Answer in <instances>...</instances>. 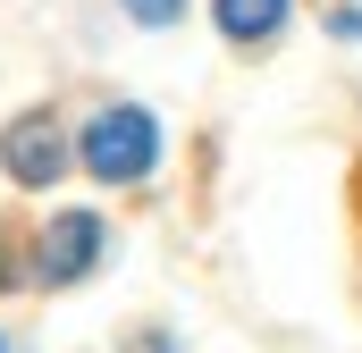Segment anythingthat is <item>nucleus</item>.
Returning a JSON list of instances; mask_svg holds the SVG:
<instances>
[{"label": "nucleus", "instance_id": "1", "mask_svg": "<svg viewBox=\"0 0 362 353\" xmlns=\"http://www.w3.org/2000/svg\"><path fill=\"white\" fill-rule=\"evenodd\" d=\"M76 152H85V176H101V185H144L152 160H160V126H152L144 101H110V109L85 118Z\"/></svg>", "mask_w": 362, "mask_h": 353}, {"label": "nucleus", "instance_id": "2", "mask_svg": "<svg viewBox=\"0 0 362 353\" xmlns=\"http://www.w3.org/2000/svg\"><path fill=\"white\" fill-rule=\"evenodd\" d=\"M101 219L93 210H59L42 236H34V277L42 286H76V277H93V261H101Z\"/></svg>", "mask_w": 362, "mask_h": 353}, {"label": "nucleus", "instance_id": "3", "mask_svg": "<svg viewBox=\"0 0 362 353\" xmlns=\"http://www.w3.org/2000/svg\"><path fill=\"white\" fill-rule=\"evenodd\" d=\"M0 169L17 176V185H51V176L68 169V135H59V118H51V109H17V118L0 126Z\"/></svg>", "mask_w": 362, "mask_h": 353}, {"label": "nucleus", "instance_id": "4", "mask_svg": "<svg viewBox=\"0 0 362 353\" xmlns=\"http://www.w3.org/2000/svg\"><path fill=\"white\" fill-rule=\"evenodd\" d=\"M286 8L295 0H211V17H219L228 42H270L278 25H286Z\"/></svg>", "mask_w": 362, "mask_h": 353}, {"label": "nucleus", "instance_id": "5", "mask_svg": "<svg viewBox=\"0 0 362 353\" xmlns=\"http://www.w3.org/2000/svg\"><path fill=\"white\" fill-rule=\"evenodd\" d=\"M118 8H127L135 25H177L185 17V0H118Z\"/></svg>", "mask_w": 362, "mask_h": 353}, {"label": "nucleus", "instance_id": "6", "mask_svg": "<svg viewBox=\"0 0 362 353\" xmlns=\"http://www.w3.org/2000/svg\"><path fill=\"white\" fill-rule=\"evenodd\" d=\"M17 277H25V261H17V236L0 227V286H17Z\"/></svg>", "mask_w": 362, "mask_h": 353}, {"label": "nucleus", "instance_id": "7", "mask_svg": "<svg viewBox=\"0 0 362 353\" xmlns=\"http://www.w3.org/2000/svg\"><path fill=\"white\" fill-rule=\"evenodd\" d=\"M329 34H346V42H362V8H337V17H329Z\"/></svg>", "mask_w": 362, "mask_h": 353}, {"label": "nucleus", "instance_id": "8", "mask_svg": "<svg viewBox=\"0 0 362 353\" xmlns=\"http://www.w3.org/2000/svg\"><path fill=\"white\" fill-rule=\"evenodd\" d=\"M0 353H8V345H0Z\"/></svg>", "mask_w": 362, "mask_h": 353}]
</instances>
